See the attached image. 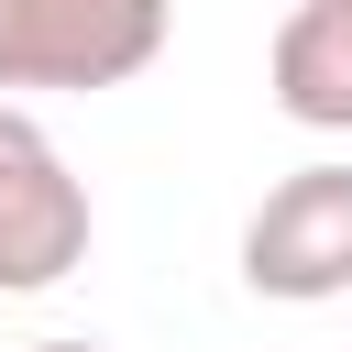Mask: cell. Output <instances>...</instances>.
<instances>
[{
	"mask_svg": "<svg viewBox=\"0 0 352 352\" xmlns=\"http://www.w3.org/2000/svg\"><path fill=\"white\" fill-rule=\"evenodd\" d=\"M176 33V0H0V99L132 88Z\"/></svg>",
	"mask_w": 352,
	"mask_h": 352,
	"instance_id": "obj_1",
	"label": "cell"
},
{
	"mask_svg": "<svg viewBox=\"0 0 352 352\" xmlns=\"http://www.w3.org/2000/svg\"><path fill=\"white\" fill-rule=\"evenodd\" d=\"M88 176L66 165V143L0 99V297H44L88 264Z\"/></svg>",
	"mask_w": 352,
	"mask_h": 352,
	"instance_id": "obj_2",
	"label": "cell"
},
{
	"mask_svg": "<svg viewBox=\"0 0 352 352\" xmlns=\"http://www.w3.org/2000/svg\"><path fill=\"white\" fill-rule=\"evenodd\" d=\"M242 286L286 297V308L352 297V165H297V176H275L253 198V220H242Z\"/></svg>",
	"mask_w": 352,
	"mask_h": 352,
	"instance_id": "obj_3",
	"label": "cell"
},
{
	"mask_svg": "<svg viewBox=\"0 0 352 352\" xmlns=\"http://www.w3.org/2000/svg\"><path fill=\"white\" fill-rule=\"evenodd\" d=\"M264 88L297 132H352V0H297L275 22Z\"/></svg>",
	"mask_w": 352,
	"mask_h": 352,
	"instance_id": "obj_4",
	"label": "cell"
},
{
	"mask_svg": "<svg viewBox=\"0 0 352 352\" xmlns=\"http://www.w3.org/2000/svg\"><path fill=\"white\" fill-rule=\"evenodd\" d=\"M33 352H110V341H33Z\"/></svg>",
	"mask_w": 352,
	"mask_h": 352,
	"instance_id": "obj_5",
	"label": "cell"
}]
</instances>
